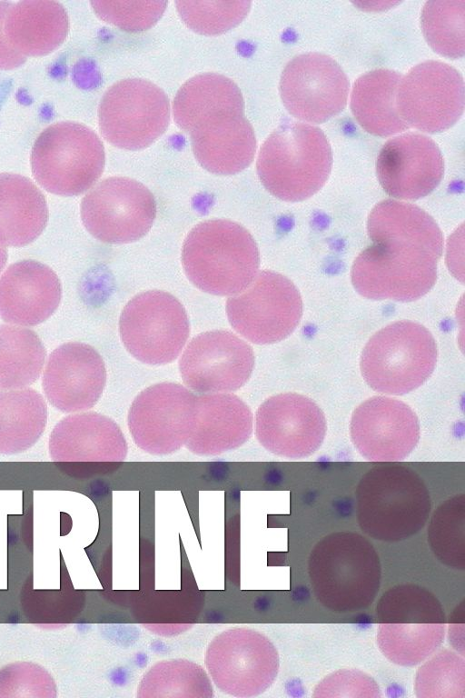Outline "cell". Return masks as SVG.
<instances>
[{
    "label": "cell",
    "instance_id": "6da1fadb",
    "mask_svg": "<svg viewBox=\"0 0 465 698\" xmlns=\"http://www.w3.org/2000/svg\"><path fill=\"white\" fill-rule=\"evenodd\" d=\"M182 264L188 279L198 289L215 295H235L256 277L259 250L241 224L224 219L208 220L187 234Z\"/></svg>",
    "mask_w": 465,
    "mask_h": 698
},
{
    "label": "cell",
    "instance_id": "7a4b0ae2",
    "mask_svg": "<svg viewBox=\"0 0 465 698\" xmlns=\"http://www.w3.org/2000/svg\"><path fill=\"white\" fill-rule=\"evenodd\" d=\"M332 165L330 143L313 125L289 121L276 128L262 144L257 173L274 196L299 202L316 194L326 183Z\"/></svg>",
    "mask_w": 465,
    "mask_h": 698
},
{
    "label": "cell",
    "instance_id": "3957f363",
    "mask_svg": "<svg viewBox=\"0 0 465 698\" xmlns=\"http://www.w3.org/2000/svg\"><path fill=\"white\" fill-rule=\"evenodd\" d=\"M360 525L381 540H399L426 523L430 499L426 485L411 469L387 464L368 471L358 485Z\"/></svg>",
    "mask_w": 465,
    "mask_h": 698
},
{
    "label": "cell",
    "instance_id": "277c9868",
    "mask_svg": "<svg viewBox=\"0 0 465 698\" xmlns=\"http://www.w3.org/2000/svg\"><path fill=\"white\" fill-rule=\"evenodd\" d=\"M437 363L436 342L428 329L411 321L392 323L364 346L361 371L376 392L402 395L420 387Z\"/></svg>",
    "mask_w": 465,
    "mask_h": 698
},
{
    "label": "cell",
    "instance_id": "5b68a950",
    "mask_svg": "<svg viewBox=\"0 0 465 698\" xmlns=\"http://www.w3.org/2000/svg\"><path fill=\"white\" fill-rule=\"evenodd\" d=\"M363 250L351 268V282L362 296L410 302L426 294L437 278L440 259L411 241L381 237Z\"/></svg>",
    "mask_w": 465,
    "mask_h": 698
},
{
    "label": "cell",
    "instance_id": "8992f818",
    "mask_svg": "<svg viewBox=\"0 0 465 698\" xmlns=\"http://www.w3.org/2000/svg\"><path fill=\"white\" fill-rule=\"evenodd\" d=\"M104 148L89 127L72 121L55 123L36 138L31 154L35 179L46 191L78 195L101 176Z\"/></svg>",
    "mask_w": 465,
    "mask_h": 698
},
{
    "label": "cell",
    "instance_id": "52a82bcc",
    "mask_svg": "<svg viewBox=\"0 0 465 698\" xmlns=\"http://www.w3.org/2000/svg\"><path fill=\"white\" fill-rule=\"evenodd\" d=\"M119 332L126 350L138 361L163 365L174 361L189 337L183 304L160 290L141 293L124 306Z\"/></svg>",
    "mask_w": 465,
    "mask_h": 698
},
{
    "label": "cell",
    "instance_id": "ba28073f",
    "mask_svg": "<svg viewBox=\"0 0 465 698\" xmlns=\"http://www.w3.org/2000/svg\"><path fill=\"white\" fill-rule=\"evenodd\" d=\"M102 135L128 150L147 147L166 130L170 103L153 83L141 78L116 82L104 94L98 110Z\"/></svg>",
    "mask_w": 465,
    "mask_h": 698
},
{
    "label": "cell",
    "instance_id": "9c48e42d",
    "mask_svg": "<svg viewBox=\"0 0 465 698\" xmlns=\"http://www.w3.org/2000/svg\"><path fill=\"white\" fill-rule=\"evenodd\" d=\"M204 662L215 686L234 697L261 694L276 678L278 653L262 633L249 628L233 627L213 638Z\"/></svg>",
    "mask_w": 465,
    "mask_h": 698
},
{
    "label": "cell",
    "instance_id": "30bf717a",
    "mask_svg": "<svg viewBox=\"0 0 465 698\" xmlns=\"http://www.w3.org/2000/svg\"><path fill=\"white\" fill-rule=\"evenodd\" d=\"M232 327L257 344L280 342L297 327L302 314L301 294L284 275L262 271L242 293L226 302Z\"/></svg>",
    "mask_w": 465,
    "mask_h": 698
},
{
    "label": "cell",
    "instance_id": "8fae6325",
    "mask_svg": "<svg viewBox=\"0 0 465 698\" xmlns=\"http://www.w3.org/2000/svg\"><path fill=\"white\" fill-rule=\"evenodd\" d=\"M196 396L187 387L170 382L139 393L127 416L136 445L153 455L170 454L185 445L196 424Z\"/></svg>",
    "mask_w": 465,
    "mask_h": 698
},
{
    "label": "cell",
    "instance_id": "7c38bea8",
    "mask_svg": "<svg viewBox=\"0 0 465 698\" xmlns=\"http://www.w3.org/2000/svg\"><path fill=\"white\" fill-rule=\"evenodd\" d=\"M156 214L153 194L143 184L127 177H109L83 198L81 217L96 239L108 244L139 240L152 227Z\"/></svg>",
    "mask_w": 465,
    "mask_h": 698
},
{
    "label": "cell",
    "instance_id": "4fadbf2b",
    "mask_svg": "<svg viewBox=\"0 0 465 698\" xmlns=\"http://www.w3.org/2000/svg\"><path fill=\"white\" fill-rule=\"evenodd\" d=\"M401 118L410 127L426 133L452 126L464 109V82L451 65L429 60L401 78L396 94Z\"/></svg>",
    "mask_w": 465,
    "mask_h": 698
},
{
    "label": "cell",
    "instance_id": "5bb4252c",
    "mask_svg": "<svg viewBox=\"0 0 465 698\" xmlns=\"http://www.w3.org/2000/svg\"><path fill=\"white\" fill-rule=\"evenodd\" d=\"M349 80L331 56L307 53L295 56L285 66L280 95L288 112L309 123H322L346 105Z\"/></svg>",
    "mask_w": 465,
    "mask_h": 698
},
{
    "label": "cell",
    "instance_id": "9a60e30c",
    "mask_svg": "<svg viewBox=\"0 0 465 698\" xmlns=\"http://www.w3.org/2000/svg\"><path fill=\"white\" fill-rule=\"evenodd\" d=\"M253 367L252 348L226 330L209 331L193 338L179 362L185 386L201 394L240 389L250 379Z\"/></svg>",
    "mask_w": 465,
    "mask_h": 698
},
{
    "label": "cell",
    "instance_id": "2e32d148",
    "mask_svg": "<svg viewBox=\"0 0 465 698\" xmlns=\"http://www.w3.org/2000/svg\"><path fill=\"white\" fill-rule=\"evenodd\" d=\"M326 420L310 398L285 393L271 396L257 409L255 435L269 452L287 458H302L321 446Z\"/></svg>",
    "mask_w": 465,
    "mask_h": 698
},
{
    "label": "cell",
    "instance_id": "e0dca14e",
    "mask_svg": "<svg viewBox=\"0 0 465 698\" xmlns=\"http://www.w3.org/2000/svg\"><path fill=\"white\" fill-rule=\"evenodd\" d=\"M350 427L355 448L371 462L401 461L420 438L413 410L388 396H373L361 404L352 413Z\"/></svg>",
    "mask_w": 465,
    "mask_h": 698
},
{
    "label": "cell",
    "instance_id": "ac0fdd59",
    "mask_svg": "<svg viewBox=\"0 0 465 698\" xmlns=\"http://www.w3.org/2000/svg\"><path fill=\"white\" fill-rule=\"evenodd\" d=\"M106 383L103 358L89 344H64L47 359L42 388L48 402L63 413H76L94 407Z\"/></svg>",
    "mask_w": 465,
    "mask_h": 698
},
{
    "label": "cell",
    "instance_id": "d6986e66",
    "mask_svg": "<svg viewBox=\"0 0 465 698\" xmlns=\"http://www.w3.org/2000/svg\"><path fill=\"white\" fill-rule=\"evenodd\" d=\"M379 182L390 195L406 200L422 198L440 183L444 162L436 143L417 133L388 140L376 162Z\"/></svg>",
    "mask_w": 465,
    "mask_h": 698
},
{
    "label": "cell",
    "instance_id": "ffe728a7",
    "mask_svg": "<svg viewBox=\"0 0 465 698\" xmlns=\"http://www.w3.org/2000/svg\"><path fill=\"white\" fill-rule=\"evenodd\" d=\"M61 296L60 280L50 267L19 261L0 277V316L12 324L34 326L53 314Z\"/></svg>",
    "mask_w": 465,
    "mask_h": 698
},
{
    "label": "cell",
    "instance_id": "44dd1931",
    "mask_svg": "<svg viewBox=\"0 0 465 698\" xmlns=\"http://www.w3.org/2000/svg\"><path fill=\"white\" fill-rule=\"evenodd\" d=\"M189 135L196 160L213 174H237L252 163L255 155L252 126L241 112L207 116Z\"/></svg>",
    "mask_w": 465,
    "mask_h": 698
},
{
    "label": "cell",
    "instance_id": "7402d4cb",
    "mask_svg": "<svg viewBox=\"0 0 465 698\" xmlns=\"http://www.w3.org/2000/svg\"><path fill=\"white\" fill-rule=\"evenodd\" d=\"M54 462H123L128 446L120 427L94 412L71 414L54 427L48 442Z\"/></svg>",
    "mask_w": 465,
    "mask_h": 698
},
{
    "label": "cell",
    "instance_id": "603a6c76",
    "mask_svg": "<svg viewBox=\"0 0 465 698\" xmlns=\"http://www.w3.org/2000/svg\"><path fill=\"white\" fill-rule=\"evenodd\" d=\"M197 416L186 448L197 455L213 456L242 446L252 432L249 406L231 393L196 396Z\"/></svg>",
    "mask_w": 465,
    "mask_h": 698
},
{
    "label": "cell",
    "instance_id": "cb8c5ba5",
    "mask_svg": "<svg viewBox=\"0 0 465 698\" xmlns=\"http://www.w3.org/2000/svg\"><path fill=\"white\" fill-rule=\"evenodd\" d=\"M68 30L66 10L59 2L51 0L13 3L5 22L9 43L25 57L54 51L65 40Z\"/></svg>",
    "mask_w": 465,
    "mask_h": 698
},
{
    "label": "cell",
    "instance_id": "d4e9b609",
    "mask_svg": "<svg viewBox=\"0 0 465 698\" xmlns=\"http://www.w3.org/2000/svg\"><path fill=\"white\" fill-rule=\"evenodd\" d=\"M48 221L45 195L27 177L0 174V245L20 247L35 241Z\"/></svg>",
    "mask_w": 465,
    "mask_h": 698
},
{
    "label": "cell",
    "instance_id": "484cf974",
    "mask_svg": "<svg viewBox=\"0 0 465 698\" xmlns=\"http://www.w3.org/2000/svg\"><path fill=\"white\" fill-rule=\"evenodd\" d=\"M401 75L390 69H375L361 75L351 95V112L368 133L389 136L409 128L396 106V94Z\"/></svg>",
    "mask_w": 465,
    "mask_h": 698
},
{
    "label": "cell",
    "instance_id": "4316f807",
    "mask_svg": "<svg viewBox=\"0 0 465 698\" xmlns=\"http://www.w3.org/2000/svg\"><path fill=\"white\" fill-rule=\"evenodd\" d=\"M242 95L230 78L204 73L190 78L178 90L173 104L175 124L190 132L201 120L220 112L243 113Z\"/></svg>",
    "mask_w": 465,
    "mask_h": 698
},
{
    "label": "cell",
    "instance_id": "83f0119b",
    "mask_svg": "<svg viewBox=\"0 0 465 698\" xmlns=\"http://www.w3.org/2000/svg\"><path fill=\"white\" fill-rule=\"evenodd\" d=\"M47 404L35 389H0V454L31 448L47 424Z\"/></svg>",
    "mask_w": 465,
    "mask_h": 698
},
{
    "label": "cell",
    "instance_id": "f1b7e54d",
    "mask_svg": "<svg viewBox=\"0 0 465 698\" xmlns=\"http://www.w3.org/2000/svg\"><path fill=\"white\" fill-rule=\"evenodd\" d=\"M367 228L371 240L381 237L409 240L441 256L443 237L439 226L429 214L416 205L383 200L371 211Z\"/></svg>",
    "mask_w": 465,
    "mask_h": 698
},
{
    "label": "cell",
    "instance_id": "f546056e",
    "mask_svg": "<svg viewBox=\"0 0 465 698\" xmlns=\"http://www.w3.org/2000/svg\"><path fill=\"white\" fill-rule=\"evenodd\" d=\"M46 350L31 329L0 325V389L29 387L40 376Z\"/></svg>",
    "mask_w": 465,
    "mask_h": 698
},
{
    "label": "cell",
    "instance_id": "4dcf8cb0",
    "mask_svg": "<svg viewBox=\"0 0 465 698\" xmlns=\"http://www.w3.org/2000/svg\"><path fill=\"white\" fill-rule=\"evenodd\" d=\"M212 682L204 669L186 659L158 662L143 674L138 698H212Z\"/></svg>",
    "mask_w": 465,
    "mask_h": 698
},
{
    "label": "cell",
    "instance_id": "1f68e13d",
    "mask_svg": "<svg viewBox=\"0 0 465 698\" xmlns=\"http://www.w3.org/2000/svg\"><path fill=\"white\" fill-rule=\"evenodd\" d=\"M420 24L424 37L435 52L453 59L463 56L465 1L426 2Z\"/></svg>",
    "mask_w": 465,
    "mask_h": 698
},
{
    "label": "cell",
    "instance_id": "d6a6232c",
    "mask_svg": "<svg viewBox=\"0 0 465 698\" xmlns=\"http://www.w3.org/2000/svg\"><path fill=\"white\" fill-rule=\"evenodd\" d=\"M251 1H175L180 17L192 30L202 35L224 33L247 15Z\"/></svg>",
    "mask_w": 465,
    "mask_h": 698
},
{
    "label": "cell",
    "instance_id": "836d02e7",
    "mask_svg": "<svg viewBox=\"0 0 465 698\" xmlns=\"http://www.w3.org/2000/svg\"><path fill=\"white\" fill-rule=\"evenodd\" d=\"M91 5L104 21L125 31L138 32L152 27L160 19L167 1L94 0Z\"/></svg>",
    "mask_w": 465,
    "mask_h": 698
},
{
    "label": "cell",
    "instance_id": "e575fe53",
    "mask_svg": "<svg viewBox=\"0 0 465 698\" xmlns=\"http://www.w3.org/2000/svg\"><path fill=\"white\" fill-rule=\"evenodd\" d=\"M464 661L450 651H441L424 663L417 673L416 692H436L435 696H453L464 691Z\"/></svg>",
    "mask_w": 465,
    "mask_h": 698
},
{
    "label": "cell",
    "instance_id": "d590c367",
    "mask_svg": "<svg viewBox=\"0 0 465 698\" xmlns=\"http://www.w3.org/2000/svg\"><path fill=\"white\" fill-rule=\"evenodd\" d=\"M12 5V2L0 1V70L17 68L26 61V57L11 45L5 32L6 15Z\"/></svg>",
    "mask_w": 465,
    "mask_h": 698
},
{
    "label": "cell",
    "instance_id": "8d00e7d4",
    "mask_svg": "<svg viewBox=\"0 0 465 698\" xmlns=\"http://www.w3.org/2000/svg\"><path fill=\"white\" fill-rule=\"evenodd\" d=\"M7 260V251L5 246L0 245V272L5 265Z\"/></svg>",
    "mask_w": 465,
    "mask_h": 698
}]
</instances>
